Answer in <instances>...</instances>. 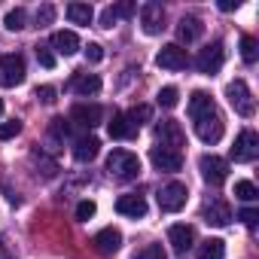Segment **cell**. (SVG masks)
<instances>
[{
  "label": "cell",
  "mask_w": 259,
  "mask_h": 259,
  "mask_svg": "<svg viewBox=\"0 0 259 259\" xmlns=\"http://www.w3.org/2000/svg\"><path fill=\"white\" fill-rule=\"evenodd\" d=\"M37 98H40L43 104H55V89H52V85H40V89H37Z\"/></svg>",
  "instance_id": "obj_38"
},
{
  "label": "cell",
  "mask_w": 259,
  "mask_h": 259,
  "mask_svg": "<svg viewBox=\"0 0 259 259\" xmlns=\"http://www.w3.org/2000/svg\"><path fill=\"white\" fill-rule=\"evenodd\" d=\"M201 22L198 19H192V16H186V19H180V25H177V37L183 40V43H195L198 37H201Z\"/></svg>",
  "instance_id": "obj_23"
},
{
  "label": "cell",
  "mask_w": 259,
  "mask_h": 259,
  "mask_svg": "<svg viewBox=\"0 0 259 259\" xmlns=\"http://www.w3.org/2000/svg\"><path fill=\"white\" fill-rule=\"evenodd\" d=\"M135 259H168V253H165L162 244H147L135 253Z\"/></svg>",
  "instance_id": "obj_30"
},
{
  "label": "cell",
  "mask_w": 259,
  "mask_h": 259,
  "mask_svg": "<svg viewBox=\"0 0 259 259\" xmlns=\"http://www.w3.org/2000/svg\"><path fill=\"white\" fill-rule=\"evenodd\" d=\"M116 210H119L122 217L138 220V217H147V201H144V195H138V192H128V195H119Z\"/></svg>",
  "instance_id": "obj_15"
},
{
  "label": "cell",
  "mask_w": 259,
  "mask_h": 259,
  "mask_svg": "<svg viewBox=\"0 0 259 259\" xmlns=\"http://www.w3.org/2000/svg\"><path fill=\"white\" fill-rule=\"evenodd\" d=\"M67 19H70L73 25H92L95 10H92L89 4H70V7H67Z\"/></svg>",
  "instance_id": "obj_24"
},
{
  "label": "cell",
  "mask_w": 259,
  "mask_h": 259,
  "mask_svg": "<svg viewBox=\"0 0 259 259\" xmlns=\"http://www.w3.org/2000/svg\"><path fill=\"white\" fill-rule=\"evenodd\" d=\"M135 16V4H119V7H107L101 13V28H113L119 19H128Z\"/></svg>",
  "instance_id": "obj_22"
},
{
  "label": "cell",
  "mask_w": 259,
  "mask_h": 259,
  "mask_svg": "<svg viewBox=\"0 0 259 259\" xmlns=\"http://www.w3.org/2000/svg\"><path fill=\"white\" fill-rule=\"evenodd\" d=\"M0 259H10V250H7V244H4V238H0Z\"/></svg>",
  "instance_id": "obj_40"
},
{
  "label": "cell",
  "mask_w": 259,
  "mask_h": 259,
  "mask_svg": "<svg viewBox=\"0 0 259 259\" xmlns=\"http://www.w3.org/2000/svg\"><path fill=\"white\" fill-rule=\"evenodd\" d=\"M125 116H128V122H132L135 128H141L144 122H150V116H153V107H147V104H141V107H135V110H128Z\"/></svg>",
  "instance_id": "obj_29"
},
{
  "label": "cell",
  "mask_w": 259,
  "mask_h": 259,
  "mask_svg": "<svg viewBox=\"0 0 259 259\" xmlns=\"http://www.w3.org/2000/svg\"><path fill=\"white\" fill-rule=\"evenodd\" d=\"M192 226H186V223H177V226H171L168 229V241H171V247H174V253H186L189 247H192Z\"/></svg>",
  "instance_id": "obj_19"
},
{
  "label": "cell",
  "mask_w": 259,
  "mask_h": 259,
  "mask_svg": "<svg viewBox=\"0 0 259 259\" xmlns=\"http://www.w3.org/2000/svg\"><path fill=\"white\" fill-rule=\"evenodd\" d=\"M19 132H22V122H19V119H10V122L0 125V141H13Z\"/></svg>",
  "instance_id": "obj_31"
},
{
  "label": "cell",
  "mask_w": 259,
  "mask_h": 259,
  "mask_svg": "<svg viewBox=\"0 0 259 259\" xmlns=\"http://www.w3.org/2000/svg\"><path fill=\"white\" fill-rule=\"evenodd\" d=\"M189 116L195 122V135L204 144H217L223 138V128L226 125H223V116H220V110H217V104H213L210 95L192 92V98H189Z\"/></svg>",
  "instance_id": "obj_1"
},
{
  "label": "cell",
  "mask_w": 259,
  "mask_h": 259,
  "mask_svg": "<svg viewBox=\"0 0 259 259\" xmlns=\"http://www.w3.org/2000/svg\"><path fill=\"white\" fill-rule=\"evenodd\" d=\"M101 116H104V110L98 104H76L70 110V122H76L79 128H95L101 122Z\"/></svg>",
  "instance_id": "obj_14"
},
{
  "label": "cell",
  "mask_w": 259,
  "mask_h": 259,
  "mask_svg": "<svg viewBox=\"0 0 259 259\" xmlns=\"http://www.w3.org/2000/svg\"><path fill=\"white\" fill-rule=\"evenodd\" d=\"M186 186L183 183H168V186H162V192H159V207L162 210H168V213H177L183 204H186Z\"/></svg>",
  "instance_id": "obj_11"
},
{
  "label": "cell",
  "mask_w": 259,
  "mask_h": 259,
  "mask_svg": "<svg viewBox=\"0 0 259 259\" xmlns=\"http://www.w3.org/2000/svg\"><path fill=\"white\" fill-rule=\"evenodd\" d=\"M52 19H55V7H52V4H43V7L37 10V25L46 28V25H52Z\"/></svg>",
  "instance_id": "obj_33"
},
{
  "label": "cell",
  "mask_w": 259,
  "mask_h": 259,
  "mask_svg": "<svg viewBox=\"0 0 259 259\" xmlns=\"http://www.w3.org/2000/svg\"><path fill=\"white\" fill-rule=\"evenodd\" d=\"M107 171L119 183H132V180L141 177V159L135 153H128V150H113L107 156Z\"/></svg>",
  "instance_id": "obj_2"
},
{
  "label": "cell",
  "mask_w": 259,
  "mask_h": 259,
  "mask_svg": "<svg viewBox=\"0 0 259 259\" xmlns=\"http://www.w3.org/2000/svg\"><path fill=\"white\" fill-rule=\"evenodd\" d=\"M0 113H4V101H0Z\"/></svg>",
  "instance_id": "obj_41"
},
{
  "label": "cell",
  "mask_w": 259,
  "mask_h": 259,
  "mask_svg": "<svg viewBox=\"0 0 259 259\" xmlns=\"http://www.w3.org/2000/svg\"><path fill=\"white\" fill-rule=\"evenodd\" d=\"M37 61H40L46 70H52V67H55V55H52V49H49V46H37Z\"/></svg>",
  "instance_id": "obj_34"
},
{
  "label": "cell",
  "mask_w": 259,
  "mask_h": 259,
  "mask_svg": "<svg viewBox=\"0 0 259 259\" xmlns=\"http://www.w3.org/2000/svg\"><path fill=\"white\" fill-rule=\"evenodd\" d=\"M49 49H55L58 55H73V52H79V37L73 31H55L49 40Z\"/></svg>",
  "instance_id": "obj_18"
},
{
  "label": "cell",
  "mask_w": 259,
  "mask_h": 259,
  "mask_svg": "<svg viewBox=\"0 0 259 259\" xmlns=\"http://www.w3.org/2000/svg\"><path fill=\"white\" fill-rule=\"evenodd\" d=\"M241 58H244L247 64H256V58H259V43H256V37H250V34L241 37Z\"/></svg>",
  "instance_id": "obj_26"
},
{
  "label": "cell",
  "mask_w": 259,
  "mask_h": 259,
  "mask_svg": "<svg viewBox=\"0 0 259 259\" xmlns=\"http://www.w3.org/2000/svg\"><path fill=\"white\" fill-rule=\"evenodd\" d=\"M95 210H98L95 201H79V204H76V220H92Z\"/></svg>",
  "instance_id": "obj_35"
},
{
  "label": "cell",
  "mask_w": 259,
  "mask_h": 259,
  "mask_svg": "<svg viewBox=\"0 0 259 259\" xmlns=\"http://www.w3.org/2000/svg\"><path fill=\"white\" fill-rule=\"evenodd\" d=\"M226 98H229V104H232V110H235L238 116H253L256 104H253V95H250V89H247L244 79L229 82V85H226Z\"/></svg>",
  "instance_id": "obj_4"
},
{
  "label": "cell",
  "mask_w": 259,
  "mask_h": 259,
  "mask_svg": "<svg viewBox=\"0 0 259 259\" xmlns=\"http://www.w3.org/2000/svg\"><path fill=\"white\" fill-rule=\"evenodd\" d=\"M156 64H159V67H165V70H183V67L189 64V55H186V49H183V46L168 43V46H162V52L156 55Z\"/></svg>",
  "instance_id": "obj_9"
},
{
  "label": "cell",
  "mask_w": 259,
  "mask_h": 259,
  "mask_svg": "<svg viewBox=\"0 0 259 259\" xmlns=\"http://www.w3.org/2000/svg\"><path fill=\"white\" fill-rule=\"evenodd\" d=\"M156 138H159V144H162L165 150H174V153H180V147L186 144L183 128H180V122H174V119H165V122L156 125Z\"/></svg>",
  "instance_id": "obj_7"
},
{
  "label": "cell",
  "mask_w": 259,
  "mask_h": 259,
  "mask_svg": "<svg viewBox=\"0 0 259 259\" xmlns=\"http://www.w3.org/2000/svg\"><path fill=\"white\" fill-rule=\"evenodd\" d=\"M25 22H28V13L19 7V10H10L7 13V19H4V25H7V31H22L25 28Z\"/></svg>",
  "instance_id": "obj_27"
},
{
  "label": "cell",
  "mask_w": 259,
  "mask_h": 259,
  "mask_svg": "<svg viewBox=\"0 0 259 259\" xmlns=\"http://www.w3.org/2000/svg\"><path fill=\"white\" fill-rule=\"evenodd\" d=\"M238 220H241L244 226H250V229H253V226H256V220H259V210H256V207H244V210L238 213Z\"/></svg>",
  "instance_id": "obj_36"
},
{
  "label": "cell",
  "mask_w": 259,
  "mask_h": 259,
  "mask_svg": "<svg viewBox=\"0 0 259 259\" xmlns=\"http://www.w3.org/2000/svg\"><path fill=\"white\" fill-rule=\"evenodd\" d=\"M95 250L98 253H104V256H110V253H116L119 247H122V232L119 229H113V226H107V229H101L98 235H95Z\"/></svg>",
  "instance_id": "obj_16"
},
{
  "label": "cell",
  "mask_w": 259,
  "mask_h": 259,
  "mask_svg": "<svg viewBox=\"0 0 259 259\" xmlns=\"http://www.w3.org/2000/svg\"><path fill=\"white\" fill-rule=\"evenodd\" d=\"M141 25H144V31L150 37L162 34L165 31V10H162V4H144L141 7Z\"/></svg>",
  "instance_id": "obj_12"
},
{
  "label": "cell",
  "mask_w": 259,
  "mask_h": 259,
  "mask_svg": "<svg viewBox=\"0 0 259 259\" xmlns=\"http://www.w3.org/2000/svg\"><path fill=\"white\" fill-rule=\"evenodd\" d=\"M256 156H259V138H256V132L244 128V132L235 138V147H232V159H235V162H253Z\"/></svg>",
  "instance_id": "obj_8"
},
{
  "label": "cell",
  "mask_w": 259,
  "mask_h": 259,
  "mask_svg": "<svg viewBox=\"0 0 259 259\" xmlns=\"http://www.w3.org/2000/svg\"><path fill=\"white\" fill-rule=\"evenodd\" d=\"M235 198H241V201H256V198H259V189H256L250 180H238V183H235Z\"/></svg>",
  "instance_id": "obj_28"
},
{
  "label": "cell",
  "mask_w": 259,
  "mask_h": 259,
  "mask_svg": "<svg viewBox=\"0 0 259 259\" xmlns=\"http://www.w3.org/2000/svg\"><path fill=\"white\" fill-rule=\"evenodd\" d=\"M98 147H101V141H98V138L82 135V138H76V141H73V159H76V162H92V159L98 156Z\"/></svg>",
  "instance_id": "obj_21"
},
{
  "label": "cell",
  "mask_w": 259,
  "mask_h": 259,
  "mask_svg": "<svg viewBox=\"0 0 259 259\" xmlns=\"http://www.w3.org/2000/svg\"><path fill=\"white\" fill-rule=\"evenodd\" d=\"M198 171H201L204 183H210V186H223L226 177H229V162L220 159V156H201V159H198Z\"/></svg>",
  "instance_id": "obj_5"
},
{
  "label": "cell",
  "mask_w": 259,
  "mask_h": 259,
  "mask_svg": "<svg viewBox=\"0 0 259 259\" xmlns=\"http://www.w3.org/2000/svg\"><path fill=\"white\" fill-rule=\"evenodd\" d=\"M101 58H104V49H101L98 43H89V46H85V61H92V64H98Z\"/></svg>",
  "instance_id": "obj_37"
},
{
  "label": "cell",
  "mask_w": 259,
  "mask_h": 259,
  "mask_svg": "<svg viewBox=\"0 0 259 259\" xmlns=\"http://www.w3.org/2000/svg\"><path fill=\"white\" fill-rule=\"evenodd\" d=\"M223 256H226V244L220 238H207L198 247V259H223Z\"/></svg>",
  "instance_id": "obj_25"
},
{
  "label": "cell",
  "mask_w": 259,
  "mask_h": 259,
  "mask_svg": "<svg viewBox=\"0 0 259 259\" xmlns=\"http://www.w3.org/2000/svg\"><path fill=\"white\" fill-rule=\"evenodd\" d=\"M223 61H226V49H223V43H220V40H213L210 46H204V49L198 52V58H195V67H198L201 73L213 76V73L223 67Z\"/></svg>",
  "instance_id": "obj_6"
},
{
  "label": "cell",
  "mask_w": 259,
  "mask_h": 259,
  "mask_svg": "<svg viewBox=\"0 0 259 259\" xmlns=\"http://www.w3.org/2000/svg\"><path fill=\"white\" fill-rule=\"evenodd\" d=\"M67 89L76 92V95H82V98H92V95L101 92V79H98V73H73V79H70Z\"/></svg>",
  "instance_id": "obj_17"
},
{
  "label": "cell",
  "mask_w": 259,
  "mask_h": 259,
  "mask_svg": "<svg viewBox=\"0 0 259 259\" xmlns=\"http://www.w3.org/2000/svg\"><path fill=\"white\" fill-rule=\"evenodd\" d=\"M107 132H110V138H116V141H128V138L138 135V128L128 122L125 113H113V119L107 122Z\"/></svg>",
  "instance_id": "obj_20"
},
{
  "label": "cell",
  "mask_w": 259,
  "mask_h": 259,
  "mask_svg": "<svg viewBox=\"0 0 259 259\" xmlns=\"http://www.w3.org/2000/svg\"><path fill=\"white\" fill-rule=\"evenodd\" d=\"M241 4H238V0H223V4H220V10L223 13H232V10H238Z\"/></svg>",
  "instance_id": "obj_39"
},
{
  "label": "cell",
  "mask_w": 259,
  "mask_h": 259,
  "mask_svg": "<svg viewBox=\"0 0 259 259\" xmlns=\"http://www.w3.org/2000/svg\"><path fill=\"white\" fill-rule=\"evenodd\" d=\"M25 82V58L19 52L0 55V85L4 89H16Z\"/></svg>",
  "instance_id": "obj_3"
},
{
  "label": "cell",
  "mask_w": 259,
  "mask_h": 259,
  "mask_svg": "<svg viewBox=\"0 0 259 259\" xmlns=\"http://www.w3.org/2000/svg\"><path fill=\"white\" fill-rule=\"evenodd\" d=\"M201 220L207 226H229L232 223V207L223 201V198H210L204 207H201Z\"/></svg>",
  "instance_id": "obj_13"
},
{
  "label": "cell",
  "mask_w": 259,
  "mask_h": 259,
  "mask_svg": "<svg viewBox=\"0 0 259 259\" xmlns=\"http://www.w3.org/2000/svg\"><path fill=\"white\" fill-rule=\"evenodd\" d=\"M150 162H153L156 171H165V174H177L183 168V156L174 153V150H165V147H153Z\"/></svg>",
  "instance_id": "obj_10"
},
{
  "label": "cell",
  "mask_w": 259,
  "mask_h": 259,
  "mask_svg": "<svg viewBox=\"0 0 259 259\" xmlns=\"http://www.w3.org/2000/svg\"><path fill=\"white\" fill-rule=\"evenodd\" d=\"M177 98H180V92H177L174 85H165V89L159 92V98H156V101H159L162 107H177Z\"/></svg>",
  "instance_id": "obj_32"
}]
</instances>
